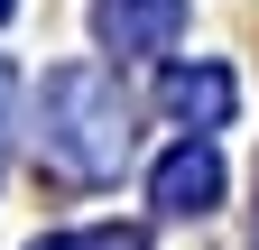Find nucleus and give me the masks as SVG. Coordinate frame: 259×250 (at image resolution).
<instances>
[{
	"label": "nucleus",
	"instance_id": "0eeeda50",
	"mask_svg": "<svg viewBox=\"0 0 259 250\" xmlns=\"http://www.w3.org/2000/svg\"><path fill=\"white\" fill-rule=\"evenodd\" d=\"M10 10H19V0H0V19H10Z\"/></svg>",
	"mask_w": 259,
	"mask_h": 250
},
{
	"label": "nucleus",
	"instance_id": "f03ea898",
	"mask_svg": "<svg viewBox=\"0 0 259 250\" xmlns=\"http://www.w3.org/2000/svg\"><path fill=\"white\" fill-rule=\"evenodd\" d=\"M93 37L111 56H167L185 37V0H93Z\"/></svg>",
	"mask_w": 259,
	"mask_h": 250
},
{
	"label": "nucleus",
	"instance_id": "7ed1b4c3",
	"mask_svg": "<svg viewBox=\"0 0 259 250\" xmlns=\"http://www.w3.org/2000/svg\"><path fill=\"white\" fill-rule=\"evenodd\" d=\"M148 204H157V213H176V223H204V213L222 204V158H213L204 139L167 148V158H157V176H148Z\"/></svg>",
	"mask_w": 259,
	"mask_h": 250
},
{
	"label": "nucleus",
	"instance_id": "20e7f679",
	"mask_svg": "<svg viewBox=\"0 0 259 250\" xmlns=\"http://www.w3.org/2000/svg\"><path fill=\"white\" fill-rule=\"evenodd\" d=\"M232 102H241V84L222 74V65H176V74H167V111L185 120V130H222Z\"/></svg>",
	"mask_w": 259,
	"mask_h": 250
},
{
	"label": "nucleus",
	"instance_id": "423d86ee",
	"mask_svg": "<svg viewBox=\"0 0 259 250\" xmlns=\"http://www.w3.org/2000/svg\"><path fill=\"white\" fill-rule=\"evenodd\" d=\"M0 130H10V74H0Z\"/></svg>",
	"mask_w": 259,
	"mask_h": 250
},
{
	"label": "nucleus",
	"instance_id": "f257e3e1",
	"mask_svg": "<svg viewBox=\"0 0 259 250\" xmlns=\"http://www.w3.org/2000/svg\"><path fill=\"white\" fill-rule=\"evenodd\" d=\"M37 158L74 185H102L130 158V102L102 65H56L37 93Z\"/></svg>",
	"mask_w": 259,
	"mask_h": 250
},
{
	"label": "nucleus",
	"instance_id": "39448f33",
	"mask_svg": "<svg viewBox=\"0 0 259 250\" xmlns=\"http://www.w3.org/2000/svg\"><path fill=\"white\" fill-rule=\"evenodd\" d=\"M37 250H148L139 232H56V241H37Z\"/></svg>",
	"mask_w": 259,
	"mask_h": 250
}]
</instances>
